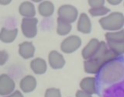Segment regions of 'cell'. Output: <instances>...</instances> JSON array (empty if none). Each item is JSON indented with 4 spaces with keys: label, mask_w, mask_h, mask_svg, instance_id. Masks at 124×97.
<instances>
[{
    "label": "cell",
    "mask_w": 124,
    "mask_h": 97,
    "mask_svg": "<svg viewBox=\"0 0 124 97\" xmlns=\"http://www.w3.org/2000/svg\"><path fill=\"white\" fill-rule=\"evenodd\" d=\"M123 5H124V2H123Z\"/></svg>",
    "instance_id": "28"
},
{
    "label": "cell",
    "mask_w": 124,
    "mask_h": 97,
    "mask_svg": "<svg viewBox=\"0 0 124 97\" xmlns=\"http://www.w3.org/2000/svg\"><path fill=\"white\" fill-rule=\"evenodd\" d=\"M108 48L118 56L124 54V42L123 43H106Z\"/></svg>",
    "instance_id": "20"
},
{
    "label": "cell",
    "mask_w": 124,
    "mask_h": 97,
    "mask_svg": "<svg viewBox=\"0 0 124 97\" xmlns=\"http://www.w3.org/2000/svg\"><path fill=\"white\" fill-rule=\"evenodd\" d=\"M81 44L82 41L81 37L77 35H71L62 40L60 49L64 54H72L80 48Z\"/></svg>",
    "instance_id": "4"
},
{
    "label": "cell",
    "mask_w": 124,
    "mask_h": 97,
    "mask_svg": "<svg viewBox=\"0 0 124 97\" xmlns=\"http://www.w3.org/2000/svg\"><path fill=\"white\" fill-rule=\"evenodd\" d=\"M65 59L63 54L57 50H51L48 54V64L50 67L54 70H59L64 67Z\"/></svg>",
    "instance_id": "8"
},
{
    "label": "cell",
    "mask_w": 124,
    "mask_h": 97,
    "mask_svg": "<svg viewBox=\"0 0 124 97\" xmlns=\"http://www.w3.org/2000/svg\"><path fill=\"white\" fill-rule=\"evenodd\" d=\"M106 43H123L124 42V30L114 32H107L105 34Z\"/></svg>",
    "instance_id": "18"
},
{
    "label": "cell",
    "mask_w": 124,
    "mask_h": 97,
    "mask_svg": "<svg viewBox=\"0 0 124 97\" xmlns=\"http://www.w3.org/2000/svg\"><path fill=\"white\" fill-rule=\"evenodd\" d=\"M44 97H61V92L57 88H48L45 91Z\"/></svg>",
    "instance_id": "21"
},
{
    "label": "cell",
    "mask_w": 124,
    "mask_h": 97,
    "mask_svg": "<svg viewBox=\"0 0 124 97\" xmlns=\"http://www.w3.org/2000/svg\"><path fill=\"white\" fill-rule=\"evenodd\" d=\"M123 78L124 64L118 59L106 64L100 72L101 80L107 85L118 83Z\"/></svg>",
    "instance_id": "1"
},
{
    "label": "cell",
    "mask_w": 124,
    "mask_h": 97,
    "mask_svg": "<svg viewBox=\"0 0 124 97\" xmlns=\"http://www.w3.org/2000/svg\"><path fill=\"white\" fill-rule=\"evenodd\" d=\"M75 97H93V96L92 95H90V94H88V93H86V92H85L84 91L79 89V90H78L76 92Z\"/></svg>",
    "instance_id": "25"
},
{
    "label": "cell",
    "mask_w": 124,
    "mask_h": 97,
    "mask_svg": "<svg viewBox=\"0 0 124 97\" xmlns=\"http://www.w3.org/2000/svg\"><path fill=\"white\" fill-rule=\"evenodd\" d=\"M99 23L103 30L108 32L121 30L124 26V14L121 12H112L101 18Z\"/></svg>",
    "instance_id": "2"
},
{
    "label": "cell",
    "mask_w": 124,
    "mask_h": 97,
    "mask_svg": "<svg viewBox=\"0 0 124 97\" xmlns=\"http://www.w3.org/2000/svg\"><path fill=\"white\" fill-rule=\"evenodd\" d=\"M37 81L34 76L28 75L23 78L19 81V89L23 93H30L33 92L37 88Z\"/></svg>",
    "instance_id": "9"
},
{
    "label": "cell",
    "mask_w": 124,
    "mask_h": 97,
    "mask_svg": "<svg viewBox=\"0 0 124 97\" xmlns=\"http://www.w3.org/2000/svg\"><path fill=\"white\" fill-rule=\"evenodd\" d=\"M88 13L93 17H98V16H106L110 13V9L106 6H102L99 8H94V9H89Z\"/></svg>",
    "instance_id": "19"
},
{
    "label": "cell",
    "mask_w": 124,
    "mask_h": 97,
    "mask_svg": "<svg viewBox=\"0 0 124 97\" xmlns=\"http://www.w3.org/2000/svg\"><path fill=\"white\" fill-rule=\"evenodd\" d=\"M12 2L11 0H0V5L2 6H8Z\"/></svg>",
    "instance_id": "27"
},
{
    "label": "cell",
    "mask_w": 124,
    "mask_h": 97,
    "mask_svg": "<svg viewBox=\"0 0 124 97\" xmlns=\"http://www.w3.org/2000/svg\"><path fill=\"white\" fill-rule=\"evenodd\" d=\"M2 97H24V96H23L22 91L15 90L13 93H11V94L6 96H2Z\"/></svg>",
    "instance_id": "24"
},
{
    "label": "cell",
    "mask_w": 124,
    "mask_h": 97,
    "mask_svg": "<svg viewBox=\"0 0 124 97\" xmlns=\"http://www.w3.org/2000/svg\"><path fill=\"white\" fill-rule=\"evenodd\" d=\"M18 29H7L6 27H2L0 32V40L5 44L13 43L17 37Z\"/></svg>",
    "instance_id": "15"
},
{
    "label": "cell",
    "mask_w": 124,
    "mask_h": 97,
    "mask_svg": "<svg viewBox=\"0 0 124 97\" xmlns=\"http://www.w3.org/2000/svg\"><path fill=\"white\" fill-rule=\"evenodd\" d=\"M105 2H106L104 0H88V4L91 7V9L104 6Z\"/></svg>",
    "instance_id": "22"
},
{
    "label": "cell",
    "mask_w": 124,
    "mask_h": 97,
    "mask_svg": "<svg viewBox=\"0 0 124 97\" xmlns=\"http://www.w3.org/2000/svg\"><path fill=\"white\" fill-rule=\"evenodd\" d=\"M38 19L34 18H23L21 21V31L23 35L28 39L34 38L37 35Z\"/></svg>",
    "instance_id": "5"
},
{
    "label": "cell",
    "mask_w": 124,
    "mask_h": 97,
    "mask_svg": "<svg viewBox=\"0 0 124 97\" xmlns=\"http://www.w3.org/2000/svg\"><path fill=\"white\" fill-rule=\"evenodd\" d=\"M80 88L81 90L85 92L88 93L90 95L96 94L97 88H96V79L95 77H85L80 81Z\"/></svg>",
    "instance_id": "12"
},
{
    "label": "cell",
    "mask_w": 124,
    "mask_h": 97,
    "mask_svg": "<svg viewBox=\"0 0 124 97\" xmlns=\"http://www.w3.org/2000/svg\"><path fill=\"white\" fill-rule=\"evenodd\" d=\"M54 3L50 1H41L37 7L38 13L44 18L51 16L54 13Z\"/></svg>",
    "instance_id": "16"
},
{
    "label": "cell",
    "mask_w": 124,
    "mask_h": 97,
    "mask_svg": "<svg viewBox=\"0 0 124 97\" xmlns=\"http://www.w3.org/2000/svg\"><path fill=\"white\" fill-rule=\"evenodd\" d=\"M30 67L36 75H44L47 70V63L42 57H36L30 61Z\"/></svg>",
    "instance_id": "14"
},
{
    "label": "cell",
    "mask_w": 124,
    "mask_h": 97,
    "mask_svg": "<svg viewBox=\"0 0 124 97\" xmlns=\"http://www.w3.org/2000/svg\"><path fill=\"white\" fill-rule=\"evenodd\" d=\"M16 89L15 81L7 74L0 75V95L6 96L13 93Z\"/></svg>",
    "instance_id": "6"
},
{
    "label": "cell",
    "mask_w": 124,
    "mask_h": 97,
    "mask_svg": "<svg viewBox=\"0 0 124 97\" xmlns=\"http://www.w3.org/2000/svg\"><path fill=\"white\" fill-rule=\"evenodd\" d=\"M100 46V41L96 38H92L81 50V56L85 60H89L94 57L98 52Z\"/></svg>",
    "instance_id": "7"
},
{
    "label": "cell",
    "mask_w": 124,
    "mask_h": 97,
    "mask_svg": "<svg viewBox=\"0 0 124 97\" xmlns=\"http://www.w3.org/2000/svg\"><path fill=\"white\" fill-rule=\"evenodd\" d=\"M77 30L78 32L84 34H88L91 33L92 22L86 13H82L79 15L77 23Z\"/></svg>",
    "instance_id": "11"
},
{
    "label": "cell",
    "mask_w": 124,
    "mask_h": 97,
    "mask_svg": "<svg viewBox=\"0 0 124 97\" xmlns=\"http://www.w3.org/2000/svg\"><path fill=\"white\" fill-rule=\"evenodd\" d=\"M122 0H107L106 1V2L112 6H118L120 3H122Z\"/></svg>",
    "instance_id": "26"
},
{
    "label": "cell",
    "mask_w": 124,
    "mask_h": 97,
    "mask_svg": "<svg viewBox=\"0 0 124 97\" xmlns=\"http://www.w3.org/2000/svg\"><path fill=\"white\" fill-rule=\"evenodd\" d=\"M9 60V54L6 50H1L0 52V65L3 66Z\"/></svg>",
    "instance_id": "23"
},
{
    "label": "cell",
    "mask_w": 124,
    "mask_h": 97,
    "mask_svg": "<svg viewBox=\"0 0 124 97\" xmlns=\"http://www.w3.org/2000/svg\"><path fill=\"white\" fill-rule=\"evenodd\" d=\"M72 30V26L71 23L62 20L58 18L57 19V33L59 36H67Z\"/></svg>",
    "instance_id": "17"
},
{
    "label": "cell",
    "mask_w": 124,
    "mask_h": 97,
    "mask_svg": "<svg viewBox=\"0 0 124 97\" xmlns=\"http://www.w3.org/2000/svg\"><path fill=\"white\" fill-rule=\"evenodd\" d=\"M36 51V48L33 44L30 41H23L19 45L18 53L19 56L23 59H30L32 58Z\"/></svg>",
    "instance_id": "10"
},
{
    "label": "cell",
    "mask_w": 124,
    "mask_h": 97,
    "mask_svg": "<svg viewBox=\"0 0 124 97\" xmlns=\"http://www.w3.org/2000/svg\"><path fill=\"white\" fill-rule=\"evenodd\" d=\"M58 18L69 23H75L78 19V11L77 8L70 4H64L61 6L57 9Z\"/></svg>",
    "instance_id": "3"
},
{
    "label": "cell",
    "mask_w": 124,
    "mask_h": 97,
    "mask_svg": "<svg viewBox=\"0 0 124 97\" xmlns=\"http://www.w3.org/2000/svg\"><path fill=\"white\" fill-rule=\"evenodd\" d=\"M19 13L23 18H34L37 14L36 7L32 2H23L19 6Z\"/></svg>",
    "instance_id": "13"
}]
</instances>
